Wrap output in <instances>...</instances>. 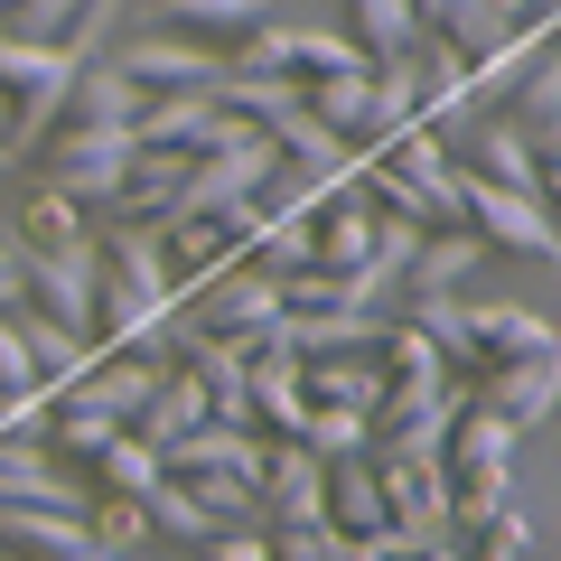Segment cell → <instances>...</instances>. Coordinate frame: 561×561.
Instances as JSON below:
<instances>
[{
  "mask_svg": "<svg viewBox=\"0 0 561 561\" xmlns=\"http://www.w3.org/2000/svg\"><path fill=\"white\" fill-rule=\"evenodd\" d=\"M131 122H57V150H38L47 160V179L38 187H57V197H76L84 216H103V206L122 197V179H131Z\"/></svg>",
  "mask_w": 561,
  "mask_h": 561,
  "instance_id": "obj_1",
  "label": "cell"
},
{
  "mask_svg": "<svg viewBox=\"0 0 561 561\" xmlns=\"http://www.w3.org/2000/svg\"><path fill=\"white\" fill-rule=\"evenodd\" d=\"M459 225L486 243V253H524V262H552V253H561L552 197H524V187L468 179V169H459Z\"/></svg>",
  "mask_w": 561,
  "mask_h": 561,
  "instance_id": "obj_2",
  "label": "cell"
},
{
  "mask_svg": "<svg viewBox=\"0 0 561 561\" xmlns=\"http://www.w3.org/2000/svg\"><path fill=\"white\" fill-rule=\"evenodd\" d=\"M179 300L197 309V328L206 337H272L280 328V272H262L253 253L243 262H225V272H206V280H179Z\"/></svg>",
  "mask_w": 561,
  "mask_h": 561,
  "instance_id": "obj_3",
  "label": "cell"
},
{
  "mask_svg": "<svg viewBox=\"0 0 561 561\" xmlns=\"http://www.w3.org/2000/svg\"><path fill=\"white\" fill-rule=\"evenodd\" d=\"M103 57H113L140 94H216L225 84V47L187 38V28H131V38H113Z\"/></svg>",
  "mask_w": 561,
  "mask_h": 561,
  "instance_id": "obj_4",
  "label": "cell"
},
{
  "mask_svg": "<svg viewBox=\"0 0 561 561\" xmlns=\"http://www.w3.org/2000/svg\"><path fill=\"white\" fill-rule=\"evenodd\" d=\"M28 300L47 309V319L84 328L94 337V300H103V243L76 234V243H38L28 253Z\"/></svg>",
  "mask_w": 561,
  "mask_h": 561,
  "instance_id": "obj_5",
  "label": "cell"
},
{
  "mask_svg": "<svg viewBox=\"0 0 561 561\" xmlns=\"http://www.w3.org/2000/svg\"><path fill=\"white\" fill-rule=\"evenodd\" d=\"M449 160H459L468 179H496V187H524V197H552V160H542V150H534L505 113H478L459 140H449Z\"/></svg>",
  "mask_w": 561,
  "mask_h": 561,
  "instance_id": "obj_6",
  "label": "cell"
},
{
  "mask_svg": "<svg viewBox=\"0 0 561 561\" xmlns=\"http://www.w3.org/2000/svg\"><path fill=\"white\" fill-rule=\"evenodd\" d=\"M262 524L272 534H309V524H328V459H309L300 440H280L272 459H262Z\"/></svg>",
  "mask_w": 561,
  "mask_h": 561,
  "instance_id": "obj_7",
  "label": "cell"
},
{
  "mask_svg": "<svg viewBox=\"0 0 561 561\" xmlns=\"http://www.w3.org/2000/svg\"><path fill=\"white\" fill-rule=\"evenodd\" d=\"M468 402H486L496 421H515L524 440H534L542 421H552V402H561V365H552V356H524V365H486V375L468 383Z\"/></svg>",
  "mask_w": 561,
  "mask_h": 561,
  "instance_id": "obj_8",
  "label": "cell"
},
{
  "mask_svg": "<svg viewBox=\"0 0 561 561\" xmlns=\"http://www.w3.org/2000/svg\"><path fill=\"white\" fill-rule=\"evenodd\" d=\"M160 375H169V365L122 356V346H113V356H94L76 383H66V402H84V412H103V421H122V431H131V421L150 412V393H160Z\"/></svg>",
  "mask_w": 561,
  "mask_h": 561,
  "instance_id": "obj_9",
  "label": "cell"
},
{
  "mask_svg": "<svg viewBox=\"0 0 561 561\" xmlns=\"http://www.w3.org/2000/svg\"><path fill=\"white\" fill-rule=\"evenodd\" d=\"M486 243L468 234V225H421V243H412V272H402V290H449V300H468L486 280Z\"/></svg>",
  "mask_w": 561,
  "mask_h": 561,
  "instance_id": "obj_10",
  "label": "cell"
},
{
  "mask_svg": "<svg viewBox=\"0 0 561 561\" xmlns=\"http://www.w3.org/2000/svg\"><path fill=\"white\" fill-rule=\"evenodd\" d=\"M10 328H20V346H28V356H38V383H47V402H66V383H76L84 365L103 356V337H84V328L47 319L38 300H20V309H10Z\"/></svg>",
  "mask_w": 561,
  "mask_h": 561,
  "instance_id": "obj_11",
  "label": "cell"
},
{
  "mask_svg": "<svg viewBox=\"0 0 561 561\" xmlns=\"http://www.w3.org/2000/svg\"><path fill=\"white\" fill-rule=\"evenodd\" d=\"M468 328H478V356L486 365L552 356V319H542L534 300H486V290H468Z\"/></svg>",
  "mask_w": 561,
  "mask_h": 561,
  "instance_id": "obj_12",
  "label": "cell"
},
{
  "mask_svg": "<svg viewBox=\"0 0 561 561\" xmlns=\"http://www.w3.org/2000/svg\"><path fill=\"white\" fill-rule=\"evenodd\" d=\"M440 468H449V478H505V468H524V431H515V421H496L486 402H468V412L449 421Z\"/></svg>",
  "mask_w": 561,
  "mask_h": 561,
  "instance_id": "obj_13",
  "label": "cell"
},
{
  "mask_svg": "<svg viewBox=\"0 0 561 561\" xmlns=\"http://www.w3.org/2000/svg\"><path fill=\"white\" fill-rule=\"evenodd\" d=\"M84 515L94 505H0V552H20V561H66L84 552Z\"/></svg>",
  "mask_w": 561,
  "mask_h": 561,
  "instance_id": "obj_14",
  "label": "cell"
},
{
  "mask_svg": "<svg viewBox=\"0 0 561 561\" xmlns=\"http://www.w3.org/2000/svg\"><path fill=\"white\" fill-rule=\"evenodd\" d=\"M216 122H225L216 94H150L140 122H131V140H140V150H187V160H197L206 140H216Z\"/></svg>",
  "mask_w": 561,
  "mask_h": 561,
  "instance_id": "obj_15",
  "label": "cell"
},
{
  "mask_svg": "<svg viewBox=\"0 0 561 561\" xmlns=\"http://www.w3.org/2000/svg\"><path fill=\"white\" fill-rule=\"evenodd\" d=\"M272 150H280V169H300V179H319V187H328V179H346V169L365 160L356 140H346V131H328V122L309 113V103H300L290 122H272Z\"/></svg>",
  "mask_w": 561,
  "mask_h": 561,
  "instance_id": "obj_16",
  "label": "cell"
},
{
  "mask_svg": "<svg viewBox=\"0 0 561 561\" xmlns=\"http://www.w3.org/2000/svg\"><path fill=\"white\" fill-rule=\"evenodd\" d=\"M300 412H309V393H300V356L280 346V328L272 337H253V421H272L280 440L300 431Z\"/></svg>",
  "mask_w": 561,
  "mask_h": 561,
  "instance_id": "obj_17",
  "label": "cell"
},
{
  "mask_svg": "<svg viewBox=\"0 0 561 561\" xmlns=\"http://www.w3.org/2000/svg\"><path fill=\"white\" fill-rule=\"evenodd\" d=\"M150 10H160V28H187L206 47H234L243 28L280 20V0H150Z\"/></svg>",
  "mask_w": 561,
  "mask_h": 561,
  "instance_id": "obj_18",
  "label": "cell"
},
{
  "mask_svg": "<svg viewBox=\"0 0 561 561\" xmlns=\"http://www.w3.org/2000/svg\"><path fill=\"white\" fill-rule=\"evenodd\" d=\"M383 383H393L383 356H300V393L309 402H356V412H375Z\"/></svg>",
  "mask_w": 561,
  "mask_h": 561,
  "instance_id": "obj_19",
  "label": "cell"
},
{
  "mask_svg": "<svg viewBox=\"0 0 561 561\" xmlns=\"http://www.w3.org/2000/svg\"><path fill=\"white\" fill-rule=\"evenodd\" d=\"M216 103H225V113H243L253 131H272V122H290L309 103V76H243V66H225Z\"/></svg>",
  "mask_w": 561,
  "mask_h": 561,
  "instance_id": "obj_20",
  "label": "cell"
},
{
  "mask_svg": "<svg viewBox=\"0 0 561 561\" xmlns=\"http://www.w3.org/2000/svg\"><path fill=\"white\" fill-rule=\"evenodd\" d=\"M140 103H150V94H140L113 57H84L76 66V94H66V122H140Z\"/></svg>",
  "mask_w": 561,
  "mask_h": 561,
  "instance_id": "obj_21",
  "label": "cell"
},
{
  "mask_svg": "<svg viewBox=\"0 0 561 561\" xmlns=\"http://www.w3.org/2000/svg\"><path fill=\"white\" fill-rule=\"evenodd\" d=\"M309 113L365 150V131H375V66H346V76H309Z\"/></svg>",
  "mask_w": 561,
  "mask_h": 561,
  "instance_id": "obj_22",
  "label": "cell"
},
{
  "mask_svg": "<svg viewBox=\"0 0 561 561\" xmlns=\"http://www.w3.org/2000/svg\"><path fill=\"white\" fill-rule=\"evenodd\" d=\"M328 524H337V534H383V478H375V459H328Z\"/></svg>",
  "mask_w": 561,
  "mask_h": 561,
  "instance_id": "obj_23",
  "label": "cell"
},
{
  "mask_svg": "<svg viewBox=\"0 0 561 561\" xmlns=\"http://www.w3.org/2000/svg\"><path fill=\"white\" fill-rule=\"evenodd\" d=\"M290 440H300L309 459H365V449H375V412H356V402H309Z\"/></svg>",
  "mask_w": 561,
  "mask_h": 561,
  "instance_id": "obj_24",
  "label": "cell"
},
{
  "mask_svg": "<svg viewBox=\"0 0 561 561\" xmlns=\"http://www.w3.org/2000/svg\"><path fill=\"white\" fill-rule=\"evenodd\" d=\"M187 496L206 505V524H216V534H272V524H262V486H253V478H225V468H187Z\"/></svg>",
  "mask_w": 561,
  "mask_h": 561,
  "instance_id": "obj_25",
  "label": "cell"
},
{
  "mask_svg": "<svg viewBox=\"0 0 561 561\" xmlns=\"http://www.w3.org/2000/svg\"><path fill=\"white\" fill-rule=\"evenodd\" d=\"M76 76V57H66L57 38H20V28H0V94L20 103V94H38V84H66Z\"/></svg>",
  "mask_w": 561,
  "mask_h": 561,
  "instance_id": "obj_26",
  "label": "cell"
},
{
  "mask_svg": "<svg viewBox=\"0 0 561 561\" xmlns=\"http://www.w3.org/2000/svg\"><path fill=\"white\" fill-rule=\"evenodd\" d=\"M197 421H206V383L187 375V365H169V375H160V393H150V412H140L131 431H140L150 449H169L179 431H197Z\"/></svg>",
  "mask_w": 561,
  "mask_h": 561,
  "instance_id": "obj_27",
  "label": "cell"
},
{
  "mask_svg": "<svg viewBox=\"0 0 561 561\" xmlns=\"http://www.w3.org/2000/svg\"><path fill=\"white\" fill-rule=\"evenodd\" d=\"M0 505H94V496H84L47 449H28V459H0Z\"/></svg>",
  "mask_w": 561,
  "mask_h": 561,
  "instance_id": "obj_28",
  "label": "cell"
},
{
  "mask_svg": "<svg viewBox=\"0 0 561 561\" xmlns=\"http://www.w3.org/2000/svg\"><path fill=\"white\" fill-rule=\"evenodd\" d=\"M346 38L365 57H402V47H421V20H412V0H346Z\"/></svg>",
  "mask_w": 561,
  "mask_h": 561,
  "instance_id": "obj_29",
  "label": "cell"
},
{
  "mask_svg": "<svg viewBox=\"0 0 561 561\" xmlns=\"http://www.w3.org/2000/svg\"><path fill=\"white\" fill-rule=\"evenodd\" d=\"M459 552L468 561H542V515L534 505H505V515L486 524V534H468Z\"/></svg>",
  "mask_w": 561,
  "mask_h": 561,
  "instance_id": "obj_30",
  "label": "cell"
},
{
  "mask_svg": "<svg viewBox=\"0 0 561 561\" xmlns=\"http://www.w3.org/2000/svg\"><path fill=\"white\" fill-rule=\"evenodd\" d=\"M440 38H449V47H459V57H468V66H478V57H496V47H505V38H524V20H515V10H505V0H468V10H459V20H449V28H440Z\"/></svg>",
  "mask_w": 561,
  "mask_h": 561,
  "instance_id": "obj_31",
  "label": "cell"
},
{
  "mask_svg": "<svg viewBox=\"0 0 561 561\" xmlns=\"http://www.w3.org/2000/svg\"><path fill=\"white\" fill-rule=\"evenodd\" d=\"M94 468H103V486H113V496H150V486L169 478V468H160V449L140 440V431H113V449H103Z\"/></svg>",
  "mask_w": 561,
  "mask_h": 561,
  "instance_id": "obj_32",
  "label": "cell"
},
{
  "mask_svg": "<svg viewBox=\"0 0 561 561\" xmlns=\"http://www.w3.org/2000/svg\"><path fill=\"white\" fill-rule=\"evenodd\" d=\"M346 66H375L346 28H300L290 20V76H346Z\"/></svg>",
  "mask_w": 561,
  "mask_h": 561,
  "instance_id": "obj_33",
  "label": "cell"
},
{
  "mask_svg": "<svg viewBox=\"0 0 561 561\" xmlns=\"http://www.w3.org/2000/svg\"><path fill=\"white\" fill-rule=\"evenodd\" d=\"M10 234H20V253H38V243H76V234H94V225H84V206H76V197L38 187V197H28V216L10 225Z\"/></svg>",
  "mask_w": 561,
  "mask_h": 561,
  "instance_id": "obj_34",
  "label": "cell"
},
{
  "mask_svg": "<svg viewBox=\"0 0 561 561\" xmlns=\"http://www.w3.org/2000/svg\"><path fill=\"white\" fill-rule=\"evenodd\" d=\"M84 534H94V552H113V561L150 552V515H140V496H103L94 515H84Z\"/></svg>",
  "mask_w": 561,
  "mask_h": 561,
  "instance_id": "obj_35",
  "label": "cell"
},
{
  "mask_svg": "<svg viewBox=\"0 0 561 561\" xmlns=\"http://www.w3.org/2000/svg\"><path fill=\"white\" fill-rule=\"evenodd\" d=\"M122 20H131V0H84L76 20H66V38H57V47H66L76 66H84V57H103V47L122 38Z\"/></svg>",
  "mask_w": 561,
  "mask_h": 561,
  "instance_id": "obj_36",
  "label": "cell"
},
{
  "mask_svg": "<svg viewBox=\"0 0 561 561\" xmlns=\"http://www.w3.org/2000/svg\"><path fill=\"white\" fill-rule=\"evenodd\" d=\"M113 431H122V421L84 412V402H57V412H47V449H76V459H103V449H113Z\"/></svg>",
  "mask_w": 561,
  "mask_h": 561,
  "instance_id": "obj_37",
  "label": "cell"
},
{
  "mask_svg": "<svg viewBox=\"0 0 561 561\" xmlns=\"http://www.w3.org/2000/svg\"><path fill=\"white\" fill-rule=\"evenodd\" d=\"M76 10H84V0H10V20H0V28H20V38H66Z\"/></svg>",
  "mask_w": 561,
  "mask_h": 561,
  "instance_id": "obj_38",
  "label": "cell"
},
{
  "mask_svg": "<svg viewBox=\"0 0 561 561\" xmlns=\"http://www.w3.org/2000/svg\"><path fill=\"white\" fill-rule=\"evenodd\" d=\"M0 393H47V383H38V356H28L20 328H10V309H0Z\"/></svg>",
  "mask_w": 561,
  "mask_h": 561,
  "instance_id": "obj_39",
  "label": "cell"
},
{
  "mask_svg": "<svg viewBox=\"0 0 561 561\" xmlns=\"http://www.w3.org/2000/svg\"><path fill=\"white\" fill-rule=\"evenodd\" d=\"M28 300V253H20V234L0 225V309H20Z\"/></svg>",
  "mask_w": 561,
  "mask_h": 561,
  "instance_id": "obj_40",
  "label": "cell"
},
{
  "mask_svg": "<svg viewBox=\"0 0 561 561\" xmlns=\"http://www.w3.org/2000/svg\"><path fill=\"white\" fill-rule=\"evenodd\" d=\"M206 561H272V534H216Z\"/></svg>",
  "mask_w": 561,
  "mask_h": 561,
  "instance_id": "obj_41",
  "label": "cell"
},
{
  "mask_svg": "<svg viewBox=\"0 0 561 561\" xmlns=\"http://www.w3.org/2000/svg\"><path fill=\"white\" fill-rule=\"evenodd\" d=\"M459 10H468V0H412V20H421V38H440V28L459 20Z\"/></svg>",
  "mask_w": 561,
  "mask_h": 561,
  "instance_id": "obj_42",
  "label": "cell"
},
{
  "mask_svg": "<svg viewBox=\"0 0 561 561\" xmlns=\"http://www.w3.org/2000/svg\"><path fill=\"white\" fill-rule=\"evenodd\" d=\"M131 561H206V552H187V542H150V552H131Z\"/></svg>",
  "mask_w": 561,
  "mask_h": 561,
  "instance_id": "obj_43",
  "label": "cell"
},
{
  "mask_svg": "<svg viewBox=\"0 0 561 561\" xmlns=\"http://www.w3.org/2000/svg\"><path fill=\"white\" fill-rule=\"evenodd\" d=\"M10 169H20V150H10V140H0V179H10Z\"/></svg>",
  "mask_w": 561,
  "mask_h": 561,
  "instance_id": "obj_44",
  "label": "cell"
},
{
  "mask_svg": "<svg viewBox=\"0 0 561 561\" xmlns=\"http://www.w3.org/2000/svg\"><path fill=\"white\" fill-rule=\"evenodd\" d=\"M66 561H113V552H94V542H84V552H66Z\"/></svg>",
  "mask_w": 561,
  "mask_h": 561,
  "instance_id": "obj_45",
  "label": "cell"
},
{
  "mask_svg": "<svg viewBox=\"0 0 561 561\" xmlns=\"http://www.w3.org/2000/svg\"><path fill=\"white\" fill-rule=\"evenodd\" d=\"M0 140H10V94H0Z\"/></svg>",
  "mask_w": 561,
  "mask_h": 561,
  "instance_id": "obj_46",
  "label": "cell"
},
{
  "mask_svg": "<svg viewBox=\"0 0 561 561\" xmlns=\"http://www.w3.org/2000/svg\"><path fill=\"white\" fill-rule=\"evenodd\" d=\"M0 561H20V552H0Z\"/></svg>",
  "mask_w": 561,
  "mask_h": 561,
  "instance_id": "obj_47",
  "label": "cell"
}]
</instances>
